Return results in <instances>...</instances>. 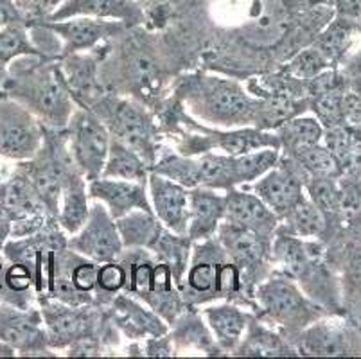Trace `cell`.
<instances>
[{
  "mask_svg": "<svg viewBox=\"0 0 361 359\" xmlns=\"http://www.w3.org/2000/svg\"><path fill=\"white\" fill-rule=\"evenodd\" d=\"M279 229L302 239H326L327 221L324 214L313 205L310 197H302L300 202L281 217Z\"/></svg>",
  "mask_w": 361,
  "mask_h": 359,
  "instance_id": "cell-31",
  "label": "cell"
},
{
  "mask_svg": "<svg viewBox=\"0 0 361 359\" xmlns=\"http://www.w3.org/2000/svg\"><path fill=\"white\" fill-rule=\"evenodd\" d=\"M200 187L214 190L238 189V173H235V157L223 153L200 154Z\"/></svg>",
  "mask_w": 361,
  "mask_h": 359,
  "instance_id": "cell-36",
  "label": "cell"
},
{
  "mask_svg": "<svg viewBox=\"0 0 361 359\" xmlns=\"http://www.w3.org/2000/svg\"><path fill=\"white\" fill-rule=\"evenodd\" d=\"M338 183H340L341 225L350 226L361 214V182L353 178V173H343L338 178Z\"/></svg>",
  "mask_w": 361,
  "mask_h": 359,
  "instance_id": "cell-44",
  "label": "cell"
},
{
  "mask_svg": "<svg viewBox=\"0 0 361 359\" xmlns=\"http://www.w3.org/2000/svg\"><path fill=\"white\" fill-rule=\"evenodd\" d=\"M151 171L169 178L173 182L185 187V189L200 187L198 157H185V154L173 150L169 144H166V147L160 151L159 158H157V162L153 164Z\"/></svg>",
  "mask_w": 361,
  "mask_h": 359,
  "instance_id": "cell-33",
  "label": "cell"
},
{
  "mask_svg": "<svg viewBox=\"0 0 361 359\" xmlns=\"http://www.w3.org/2000/svg\"><path fill=\"white\" fill-rule=\"evenodd\" d=\"M0 358H16V352L8 345L0 343Z\"/></svg>",
  "mask_w": 361,
  "mask_h": 359,
  "instance_id": "cell-50",
  "label": "cell"
},
{
  "mask_svg": "<svg viewBox=\"0 0 361 359\" xmlns=\"http://www.w3.org/2000/svg\"><path fill=\"white\" fill-rule=\"evenodd\" d=\"M20 56H42L32 44L27 25H9L0 29V90L8 78L9 65Z\"/></svg>",
  "mask_w": 361,
  "mask_h": 359,
  "instance_id": "cell-38",
  "label": "cell"
},
{
  "mask_svg": "<svg viewBox=\"0 0 361 359\" xmlns=\"http://www.w3.org/2000/svg\"><path fill=\"white\" fill-rule=\"evenodd\" d=\"M322 142L334 154L341 174L353 173L361 166V131L341 124L326 130Z\"/></svg>",
  "mask_w": 361,
  "mask_h": 359,
  "instance_id": "cell-34",
  "label": "cell"
},
{
  "mask_svg": "<svg viewBox=\"0 0 361 359\" xmlns=\"http://www.w3.org/2000/svg\"><path fill=\"white\" fill-rule=\"evenodd\" d=\"M13 223H15L13 214L0 203V253H2V248H4L9 237H11Z\"/></svg>",
  "mask_w": 361,
  "mask_h": 359,
  "instance_id": "cell-48",
  "label": "cell"
},
{
  "mask_svg": "<svg viewBox=\"0 0 361 359\" xmlns=\"http://www.w3.org/2000/svg\"><path fill=\"white\" fill-rule=\"evenodd\" d=\"M106 308L110 320L126 341H144L169 331L164 318L126 291L117 293Z\"/></svg>",
  "mask_w": 361,
  "mask_h": 359,
  "instance_id": "cell-19",
  "label": "cell"
},
{
  "mask_svg": "<svg viewBox=\"0 0 361 359\" xmlns=\"http://www.w3.org/2000/svg\"><path fill=\"white\" fill-rule=\"evenodd\" d=\"M307 180H310V174L306 173V169L297 160L281 153L279 162L254 183L245 185V189L252 190L255 196L261 197L281 219L302 197H306L304 187Z\"/></svg>",
  "mask_w": 361,
  "mask_h": 359,
  "instance_id": "cell-14",
  "label": "cell"
},
{
  "mask_svg": "<svg viewBox=\"0 0 361 359\" xmlns=\"http://www.w3.org/2000/svg\"><path fill=\"white\" fill-rule=\"evenodd\" d=\"M191 250L192 241L187 237V233H175L167 229H164L162 236L159 237L157 245L151 250V253L159 261L169 266L176 288H180L183 276H185L187 266L191 261Z\"/></svg>",
  "mask_w": 361,
  "mask_h": 359,
  "instance_id": "cell-32",
  "label": "cell"
},
{
  "mask_svg": "<svg viewBox=\"0 0 361 359\" xmlns=\"http://www.w3.org/2000/svg\"><path fill=\"white\" fill-rule=\"evenodd\" d=\"M6 272H8V261H6L2 253H0V302H9V304H15V296L9 291L8 284H6Z\"/></svg>",
  "mask_w": 361,
  "mask_h": 359,
  "instance_id": "cell-49",
  "label": "cell"
},
{
  "mask_svg": "<svg viewBox=\"0 0 361 359\" xmlns=\"http://www.w3.org/2000/svg\"><path fill=\"white\" fill-rule=\"evenodd\" d=\"M307 111L314 115L324 126V130L345 124V94L340 88L324 92V94L307 97Z\"/></svg>",
  "mask_w": 361,
  "mask_h": 359,
  "instance_id": "cell-40",
  "label": "cell"
},
{
  "mask_svg": "<svg viewBox=\"0 0 361 359\" xmlns=\"http://www.w3.org/2000/svg\"><path fill=\"white\" fill-rule=\"evenodd\" d=\"M68 248L99 264L116 261L123 253L117 223L103 203L92 200L85 225L74 236H68Z\"/></svg>",
  "mask_w": 361,
  "mask_h": 359,
  "instance_id": "cell-16",
  "label": "cell"
},
{
  "mask_svg": "<svg viewBox=\"0 0 361 359\" xmlns=\"http://www.w3.org/2000/svg\"><path fill=\"white\" fill-rule=\"evenodd\" d=\"M159 32L126 28L104 42L101 81L110 94L124 95L155 111L178 75Z\"/></svg>",
  "mask_w": 361,
  "mask_h": 359,
  "instance_id": "cell-1",
  "label": "cell"
},
{
  "mask_svg": "<svg viewBox=\"0 0 361 359\" xmlns=\"http://www.w3.org/2000/svg\"><path fill=\"white\" fill-rule=\"evenodd\" d=\"M88 110L103 121L111 138L137 151L146 160L149 169L153 167L160 151L167 144L153 110L135 99L110 92Z\"/></svg>",
  "mask_w": 361,
  "mask_h": 359,
  "instance_id": "cell-8",
  "label": "cell"
},
{
  "mask_svg": "<svg viewBox=\"0 0 361 359\" xmlns=\"http://www.w3.org/2000/svg\"><path fill=\"white\" fill-rule=\"evenodd\" d=\"M0 95H6V94H4V92H2V90H0Z\"/></svg>",
  "mask_w": 361,
  "mask_h": 359,
  "instance_id": "cell-53",
  "label": "cell"
},
{
  "mask_svg": "<svg viewBox=\"0 0 361 359\" xmlns=\"http://www.w3.org/2000/svg\"><path fill=\"white\" fill-rule=\"evenodd\" d=\"M147 194L153 214L167 230L187 233L189 223V189L169 178L151 171L147 178Z\"/></svg>",
  "mask_w": 361,
  "mask_h": 359,
  "instance_id": "cell-20",
  "label": "cell"
},
{
  "mask_svg": "<svg viewBox=\"0 0 361 359\" xmlns=\"http://www.w3.org/2000/svg\"><path fill=\"white\" fill-rule=\"evenodd\" d=\"M169 336L178 355L225 358L198 308H187L169 325Z\"/></svg>",
  "mask_w": 361,
  "mask_h": 359,
  "instance_id": "cell-25",
  "label": "cell"
},
{
  "mask_svg": "<svg viewBox=\"0 0 361 359\" xmlns=\"http://www.w3.org/2000/svg\"><path fill=\"white\" fill-rule=\"evenodd\" d=\"M2 92L27 108L45 128L65 130L78 108L58 59L20 56L13 59Z\"/></svg>",
  "mask_w": 361,
  "mask_h": 359,
  "instance_id": "cell-3",
  "label": "cell"
},
{
  "mask_svg": "<svg viewBox=\"0 0 361 359\" xmlns=\"http://www.w3.org/2000/svg\"><path fill=\"white\" fill-rule=\"evenodd\" d=\"M281 68L288 72L293 78L300 79V81H310V79L317 78L318 74H322L327 68H333L331 63L326 59V56L322 54L313 44L307 45V47H302L300 51L295 52L286 63L282 65Z\"/></svg>",
  "mask_w": 361,
  "mask_h": 359,
  "instance_id": "cell-42",
  "label": "cell"
},
{
  "mask_svg": "<svg viewBox=\"0 0 361 359\" xmlns=\"http://www.w3.org/2000/svg\"><path fill=\"white\" fill-rule=\"evenodd\" d=\"M274 268L290 275L311 300L329 312L341 309L340 281L322 239H302L277 229L271 241Z\"/></svg>",
  "mask_w": 361,
  "mask_h": 359,
  "instance_id": "cell-4",
  "label": "cell"
},
{
  "mask_svg": "<svg viewBox=\"0 0 361 359\" xmlns=\"http://www.w3.org/2000/svg\"><path fill=\"white\" fill-rule=\"evenodd\" d=\"M284 154V153H282ZM293 160H297L310 176H341V169L338 166L336 158L326 147V144H313V146H304L298 150L286 153Z\"/></svg>",
  "mask_w": 361,
  "mask_h": 359,
  "instance_id": "cell-39",
  "label": "cell"
},
{
  "mask_svg": "<svg viewBox=\"0 0 361 359\" xmlns=\"http://www.w3.org/2000/svg\"><path fill=\"white\" fill-rule=\"evenodd\" d=\"M232 358H298V352L281 332L254 315Z\"/></svg>",
  "mask_w": 361,
  "mask_h": 359,
  "instance_id": "cell-27",
  "label": "cell"
},
{
  "mask_svg": "<svg viewBox=\"0 0 361 359\" xmlns=\"http://www.w3.org/2000/svg\"><path fill=\"white\" fill-rule=\"evenodd\" d=\"M29 16L22 11V8L16 4V0H0V29L9 28V25H27Z\"/></svg>",
  "mask_w": 361,
  "mask_h": 359,
  "instance_id": "cell-46",
  "label": "cell"
},
{
  "mask_svg": "<svg viewBox=\"0 0 361 359\" xmlns=\"http://www.w3.org/2000/svg\"><path fill=\"white\" fill-rule=\"evenodd\" d=\"M281 150L264 147V150L252 151L235 157V173H238L239 187L250 185L255 180L266 174L279 162Z\"/></svg>",
  "mask_w": 361,
  "mask_h": 359,
  "instance_id": "cell-41",
  "label": "cell"
},
{
  "mask_svg": "<svg viewBox=\"0 0 361 359\" xmlns=\"http://www.w3.org/2000/svg\"><path fill=\"white\" fill-rule=\"evenodd\" d=\"M149 173V166H147L146 160L137 151H133L126 144L116 140V138H111L110 150H108L106 162H104V169L101 176L147 183Z\"/></svg>",
  "mask_w": 361,
  "mask_h": 359,
  "instance_id": "cell-30",
  "label": "cell"
},
{
  "mask_svg": "<svg viewBox=\"0 0 361 359\" xmlns=\"http://www.w3.org/2000/svg\"><path fill=\"white\" fill-rule=\"evenodd\" d=\"M44 140V124L20 103L0 95V158L22 162L35 157Z\"/></svg>",
  "mask_w": 361,
  "mask_h": 359,
  "instance_id": "cell-13",
  "label": "cell"
},
{
  "mask_svg": "<svg viewBox=\"0 0 361 359\" xmlns=\"http://www.w3.org/2000/svg\"><path fill=\"white\" fill-rule=\"evenodd\" d=\"M65 0H16V4L20 6L22 11L29 16V20L45 18L51 15L58 6ZM31 24V22H29Z\"/></svg>",
  "mask_w": 361,
  "mask_h": 359,
  "instance_id": "cell-47",
  "label": "cell"
},
{
  "mask_svg": "<svg viewBox=\"0 0 361 359\" xmlns=\"http://www.w3.org/2000/svg\"><path fill=\"white\" fill-rule=\"evenodd\" d=\"M116 223L124 248H144L149 252L166 229L159 217L147 210H131L126 216L116 219Z\"/></svg>",
  "mask_w": 361,
  "mask_h": 359,
  "instance_id": "cell-29",
  "label": "cell"
},
{
  "mask_svg": "<svg viewBox=\"0 0 361 359\" xmlns=\"http://www.w3.org/2000/svg\"><path fill=\"white\" fill-rule=\"evenodd\" d=\"M338 178L310 176V180L306 182V187H304L306 196L310 197L311 202H313V205L324 214V217H326L327 236H329L333 226L341 225L340 183H338Z\"/></svg>",
  "mask_w": 361,
  "mask_h": 359,
  "instance_id": "cell-37",
  "label": "cell"
},
{
  "mask_svg": "<svg viewBox=\"0 0 361 359\" xmlns=\"http://www.w3.org/2000/svg\"><path fill=\"white\" fill-rule=\"evenodd\" d=\"M281 142V153H291L304 146H313L324 140V126L314 115H297L275 130Z\"/></svg>",
  "mask_w": 361,
  "mask_h": 359,
  "instance_id": "cell-35",
  "label": "cell"
},
{
  "mask_svg": "<svg viewBox=\"0 0 361 359\" xmlns=\"http://www.w3.org/2000/svg\"><path fill=\"white\" fill-rule=\"evenodd\" d=\"M135 2H140V4H144V2H147V0H135Z\"/></svg>",
  "mask_w": 361,
  "mask_h": 359,
  "instance_id": "cell-52",
  "label": "cell"
},
{
  "mask_svg": "<svg viewBox=\"0 0 361 359\" xmlns=\"http://www.w3.org/2000/svg\"><path fill=\"white\" fill-rule=\"evenodd\" d=\"M226 193L223 190L195 187L189 189V223L187 237L192 243L211 239L225 219Z\"/></svg>",
  "mask_w": 361,
  "mask_h": 359,
  "instance_id": "cell-26",
  "label": "cell"
},
{
  "mask_svg": "<svg viewBox=\"0 0 361 359\" xmlns=\"http://www.w3.org/2000/svg\"><path fill=\"white\" fill-rule=\"evenodd\" d=\"M68 144L75 164L88 182L101 176L110 150L111 137L106 126L92 110L78 107L67 124Z\"/></svg>",
  "mask_w": 361,
  "mask_h": 359,
  "instance_id": "cell-12",
  "label": "cell"
},
{
  "mask_svg": "<svg viewBox=\"0 0 361 359\" xmlns=\"http://www.w3.org/2000/svg\"><path fill=\"white\" fill-rule=\"evenodd\" d=\"M169 92L187 114L209 126L255 128L257 124L261 99L246 90L239 79L192 68L176 75Z\"/></svg>",
  "mask_w": 361,
  "mask_h": 359,
  "instance_id": "cell-2",
  "label": "cell"
},
{
  "mask_svg": "<svg viewBox=\"0 0 361 359\" xmlns=\"http://www.w3.org/2000/svg\"><path fill=\"white\" fill-rule=\"evenodd\" d=\"M178 289L187 308L200 309L212 302L225 300L250 309L243 293L239 269L216 236L192 243L191 261Z\"/></svg>",
  "mask_w": 361,
  "mask_h": 359,
  "instance_id": "cell-5",
  "label": "cell"
},
{
  "mask_svg": "<svg viewBox=\"0 0 361 359\" xmlns=\"http://www.w3.org/2000/svg\"><path fill=\"white\" fill-rule=\"evenodd\" d=\"M88 196L90 200L103 203L114 219L126 216L131 210L153 212L149 194H147V183L142 182L99 176L88 182Z\"/></svg>",
  "mask_w": 361,
  "mask_h": 359,
  "instance_id": "cell-22",
  "label": "cell"
},
{
  "mask_svg": "<svg viewBox=\"0 0 361 359\" xmlns=\"http://www.w3.org/2000/svg\"><path fill=\"white\" fill-rule=\"evenodd\" d=\"M31 22L45 25L60 38L61 56L92 51L126 29V25L116 20L90 18V16H72L65 20L38 18Z\"/></svg>",
  "mask_w": 361,
  "mask_h": 359,
  "instance_id": "cell-17",
  "label": "cell"
},
{
  "mask_svg": "<svg viewBox=\"0 0 361 359\" xmlns=\"http://www.w3.org/2000/svg\"><path fill=\"white\" fill-rule=\"evenodd\" d=\"M200 312L205 318L207 325L211 329L216 343L221 348L225 358H231L232 352L235 351L241 338L245 336L248 322L252 320L254 312L235 302L225 300L203 305L200 308Z\"/></svg>",
  "mask_w": 361,
  "mask_h": 359,
  "instance_id": "cell-24",
  "label": "cell"
},
{
  "mask_svg": "<svg viewBox=\"0 0 361 359\" xmlns=\"http://www.w3.org/2000/svg\"><path fill=\"white\" fill-rule=\"evenodd\" d=\"M117 259L128 273L124 291L153 309L167 325L185 311L187 304L176 288L169 266L159 261L149 250L124 248Z\"/></svg>",
  "mask_w": 361,
  "mask_h": 359,
  "instance_id": "cell-9",
  "label": "cell"
},
{
  "mask_svg": "<svg viewBox=\"0 0 361 359\" xmlns=\"http://www.w3.org/2000/svg\"><path fill=\"white\" fill-rule=\"evenodd\" d=\"M298 358H345L361 354V336L349 325L322 316L291 338Z\"/></svg>",
  "mask_w": 361,
  "mask_h": 359,
  "instance_id": "cell-15",
  "label": "cell"
},
{
  "mask_svg": "<svg viewBox=\"0 0 361 359\" xmlns=\"http://www.w3.org/2000/svg\"><path fill=\"white\" fill-rule=\"evenodd\" d=\"M128 282V273L119 259L116 261L101 262L97 268V288L96 304L108 305L117 293L124 291Z\"/></svg>",
  "mask_w": 361,
  "mask_h": 359,
  "instance_id": "cell-43",
  "label": "cell"
},
{
  "mask_svg": "<svg viewBox=\"0 0 361 359\" xmlns=\"http://www.w3.org/2000/svg\"><path fill=\"white\" fill-rule=\"evenodd\" d=\"M36 304L40 308L49 347L56 354L65 352L75 341L97 338L111 354L123 355L124 338L110 320L106 305H68L56 298H38Z\"/></svg>",
  "mask_w": 361,
  "mask_h": 359,
  "instance_id": "cell-6",
  "label": "cell"
},
{
  "mask_svg": "<svg viewBox=\"0 0 361 359\" xmlns=\"http://www.w3.org/2000/svg\"><path fill=\"white\" fill-rule=\"evenodd\" d=\"M0 343L16 352V358H58L49 347L47 332L38 304L18 308L0 302Z\"/></svg>",
  "mask_w": 361,
  "mask_h": 359,
  "instance_id": "cell-11",
  "label": "cell"
},
{
  "mask_svg": "<svg viewBox=\"0 0 361 359\" xmlns=\"http://www.w3.org/2000/svg\"><path fill=\"white\" fill-rule=\"evenodd\" d=\"M144 358H178L176 348L171 340L169 331L162 336H153L142 341Z\"/></svg>",
  "mask_w": 361,
  "mask_h": 359,
  "instance_id": "cell-45",
  "label": "cell"
},
{
  "mask_svg": "<svg viewBox=\"0 0 361 359\" xmlns=\"http://www.w3.org/2000/svg\"><path fill=\"white\" fill-rule=\"evenodd\" d=\"M347 229H356L357 232H361V214H360V217H357L356 221H354L350 226H347Z\"/></svg>",
  "mask_w": 361,
  "mask_h": 359,
  "instance_id": "cell-51",
  "label": "cell"
},
{
  "mask_svg": "<svg viewBox=\"0 0 361 359\" xmlns=\"http://www.w3.org/2000/svg\"><path fill=\"white\" fill-rule=\"evenodd\" d=\"M90 202L88 180L80 169L72 171L63 180L60 209H58V216H56L67 236H74L85 225L88 212H90Z\"/></svg>",
  "mask_w": 361,
  "mask_h": 359,
  "instance_id": "cell-28",
  "label": "cell"
},
{
  "mask_svg": "<svg viewBox=\"0 0 361 359\" xmlns=\"http://www.w3.org/2000/svg\"><path fill=\"white\" fill-rule=\"evenodd\" d=\"M216 237L225 248L226 255L231 257V261L239 269L243 293H245L246 300H248L252 312H254L255 289L266 276L274 272L271 241L262 239L257 233L234 225V223L225 221V219L219 225Z\"/></svg>",
  "mask_w": 361,
  "mask_h": 359,
  "instance_id": "cell-10",
  "label": "cell"
},
{
  "mask_svg": "<svg viewBox=\"0 0 361 359\" xmlns=\"http://www.w3.org/2000/svg\"><path fill=\"white\" fill-rule=\"evenodd\" d=\"M254 300V315L281 332L286 340H291L322 316L331 315L311 300L290 275L277 268L257 286Z\"/></svg>",
  "mask_w": 361,
  "mask_h": 359,
  "instance_id": "cell-7",
  "label": "cell"
},
{
  "mask_svg": "<svg viewBox=\"0 0 361 359\" xmlns=\"http://www.w3.org/2000/svg\"><path fill=\"white\" fill-rule=\"evenodd\" d=\"M72 16L116 20L126 28L144 25V4L135 0H65L45 20H65Z\"/></svg>",
  "mask_w": 361,
  "mask_h": 359,
  "instance_id": "cell-23",
  "label": "cell"
},
{
  "mask_svg": "<svg viewBox=\"0 0 361 359\" xmlns=\"http://www.w3.org/2000/svg\"><path fill=\"white\" fill-rule=\"evenodd\" d=\"M225 221L250 230V232L261 236L262 239L274 241L281 219L252 190L238 187V189L226 190Z\"/></svg>",
  "mask_w": 361,
  "mask_h": 359,
  "instance_id": "cell-21",
  "label": "cell"
},
{
  "mask_svg": "<svg viewBox=\"0 0 361 359\" xmlns=\"http://www.w3.org/2000/svg\"><path fill=\"white\" fill-rule=\"evenodd\" d=\"M103 47L104 44H101L92 51L74 52L58 59L65 83L78 107L92 108L106 94V88L101 81Z\"/></svg>",
  "mask_w": 361,
  "mask_h": 359,
  "instance_id": "cell-18",
  "label": "cell"
}]
</instances>
